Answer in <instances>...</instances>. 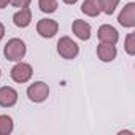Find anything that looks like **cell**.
<instances>
[{"label": "cell", "mask_w": 135, "mask_h": 135, "mask_svg": "<svg viewBox=\"0 0 135 135\" xmlns=\"http://www.w3.org/2000/svg\"><path fill=\"white\" fill-rule=\"evenodd\" d=\"M3 54L8 60L13 62H19L24 56H26V43L19 38H11L8 40V43L3 48Z\"/></svg>", "instance_id": "1"}, {"label": "cell", "mask_w": 135, "mask_h": 135, "mask_svg": "<svg viewBox=\"0 0 135 135\" xmlns=\"http://www.w3.org/2000/svg\"><path fill=\"white\" fill-rule=\"evenodd\" d=\"M57 52L64 57V59H75L80 52L78 49V45L69 38V37H62L59 41H57Z\"/></svg>", "instance_id": "2"}, {"label": "cell", "mask_w": 135, "mask_h": 135, "mask_svg": "<svg viewBox=\"0 0 135 135\" xmlns=\"http://www.w3.org/2000/svg\"><path fill=\"white\" fill-rule=\"evenodd\" d=\"M48 95H49V86L43 81H37V83H33L27 88V97L35 103H40V102L46 100Z\"/></svg>", "instance_id": "3"}, {"label": "cell", "mask_w": 135, "mask_h": 135, "mask_svg": "<svg viewBox=\"0 0 135 135\" xmlns=\"http://www.w3.org/2000/svg\"><path fill=\"white\" fill-rule=\"evenodd\" d=\"M32 67L29 65V64H24V62H19V64H16L13 69H11V78H13V81H16V83H27L29 80H30V76H32Z\"/></svg>", "instance_id": "4"}, {"label": "cell", "mask_w": 135, "mask_h": 135, "mask_svg": "<svg viewBox=\"0 0 135 135\" xmlns=\"http://www.w3.org/2000/svg\"><path fill=\"white\" fill-rule=\"evenodd\" d=\"M57 29H59V24L54 19H40L37 24V32L45 38L54 37L57 33Z\"/></svg>", "instance_id": "5"}, {"label": "cell", "mask_w": 135, "mask_h": 135, "mask_svg": "<svg viewBox=\"0 0 135 135\" xmlns=\"http://www.w3.org/2000/svg\"><path fill=\"white\" fill-rule=\"evenodd\" d=\"M99 40L102 43H110V45H116V41L119 40V33L118 30L113 27V26H108V24H103L99 27Z\"/></svg>", "instance_id": "6"}, {"label": "cell", "mask_w": 135, "mask_h": 135, "mask_svg": "<svg viewBox=\"0 0 135 135\" xmlns=\"http://www.w3.org/2000/svg\"><path fill=\"white\" fill-rule=\"evenodd\" d=\"M118 22L122 26V27H133L135 26V3H127L121 15L118 16Z\"/></svg>", "instance_id": "7"}, {"label": "cell", "mask_w": 135, "mask_h": 135, "mask_svg": "<svg viewBox=\"0 0 135 135\" xmlns=\"http://www.w3.org/2000/svg\"><path fill=\"white\" fill-rule=\"evenodd\" d=\"M16 102H18V92L13 88H8V86L0 88V107L10 108Z\"/></svg>", "instance_id": "8"}, {"label": "cell", "mask_w": 135, "mask_h": 135, "mask_svg": "<svg viewBox=\"0 0 135 135\" xmlns=\"http://www.w3.org/2000/svg\"><path fill=\"white\" fill-rule=\"evenodd\" d=\"M97 56L102 62H111L116 57V48L110 43H100L97 46Z\"/></svg>", "instance_id": "9"}, {"label": "cell", "mask_w": 135, "mask_h": 135, "mask_svg": "<svg viewBox=\"0 0 135 135\" xmlns=\"http://www.w3.org/2000/svg\"><path fill=\"white\" fill-rule=\"evenodd\" d=\"M73 33L80 40H89L91 38V26L83 19H76L73 22Z\"/></svg>", "instance_id": "10"}, {"label": "cell", "mask_w": 135, "mask_h": 135, "mask_svg": "<svg viewBox=\"0 0 135 135\" xmlns=\"http://www.w3.org/2000/svg\"><path fill=\"white\" fill-rule=\"evenodd\" d=\"M32 21V11L26 7V8H21L18 13H15L13 16V22L16 27H27Z\"/></svg>", "instance_id": "11"}, {"label": "cell", "mask_w": 135, "mask_h": 135, "mask_svg": "<svg viewBox=\"0 0 135 135\" xmlns=\"http://www.w3.org/2000/svg\"><path fill=\"white\" fill-rule=\"evenodd\" d=\"M81 11L91 18L99 16L100 13V5H99V0H84L83 5H81Z\"/></svg>", "instance_id": "12"}, {"label": "cell", "mask_w": 135, "mask_h": 135, "mask_svg": "<svg viewBox=\"0 0 135 135\" xmlns=\"http://www.w3.org/2000/svg\"><path fill=\"white\" fill-rule=\"evenodd\" d=\"M13 132V119L8 114H0V135H8Z\"/></svg>", "instance_id": "13"}, {"label": "cell", "mask_w": 135, "mask_h": 135, "mask_svg": "<svg viewBox=\"0 0 135 135\" xmlns=\"http://www.w3.org/2000/svg\"><path fill=\"white\" fill-rule=\"evenodd\" d=\"M118 3H119V0H99L100 11H103L105 15H113Z\"/></svg>", "instance_id": "14"}, {"label": "cell", "mask_w": 135, "mask_h": 135, "mask_svg": "<svg viewBox=\"0 0 135 135\" xmlns=\"http://www.w3.org/2000/svg\"><path fill=\"white\" fill-rule=\"evenodd\" d=\"M38 7L43 13H54L57 8V0H38Z\"/></svg>", "instance_id": "15"}, {"label": "cell", "mask_w": 135, "mask_h": 135, "mask_svg": "<svg viewBox=\"0 0 135 135\" xmlns=\"http://www.w3.org/2000/svg\"><path fill=\"white\" fill-rule=\"evenodd\" d=\"M133 40H135V35H133V33H129L127 38H126V51H127V54H130V56L135 54V43H133Z\"/></svg>", "instance_id": "16"}, {"label": "cell", "mask_w": 135, "mask_h": 135, "mask_svg": "<svg viewBox=\"0 0 135 135\" xmlns=\"http://www.w3.org/2000/svg\"><path fill=\"white\" fill-rule=\"evenodd\" d=\"M10 3L16 8H26L30 5V0H10Z\"/></svg>", "instance_id": "17"}, {"label": "cell", "mask_w": 135, "mask_h": 135, "mask_svg": "<svg viewBox=\"0 0 135 135\" xmlns=\"http://www.w3.org/2000/svg\"><path fill=\"white\" fill-rule=\"evenodd\" d=\"M3 35H5V27H3V24L0 22V40L3 38Z\"/></svg>", "instance_id": "18"}, {"label": "cell", "mask_w": 135, "mask_h": 135, "mask_svg": "<svg viewBox=\"0 0 135 135\" xmlns=\"http://www.w3.org/2000/svg\"><path fill=\"white\" fill-rule=\"evenodd\" d=\"M10 3V0H0V8H5Z\"/></svg>", "instance_id": "19"}, {"label": "cell", "mask_w": 135, "mask_h": 135, "mask_svg": "<svg viewBox=\"0 0 135 135\" xmlns=\"http://www.w3.org/2000/svg\"><path fill=\"white\" fill-rule=\"evenodd\" d=\"M64 2L67 3V5H73V3H76L78 0H64Z\"/></svg>", "instance_id": "20"}, {"label": "cell", "mask_w": 135, "mask_h": 135, "mask_svg": "<svg viewBox=\"0 0 135 135\" xmlns=\"http://www.w3.org/2000/svg\"><path fill=\"white\" fill-rule=\"evenodd\" d=\"M0 75H2V72H0Z\"/></svg>", "instance_id": "21"}]
</instances>
